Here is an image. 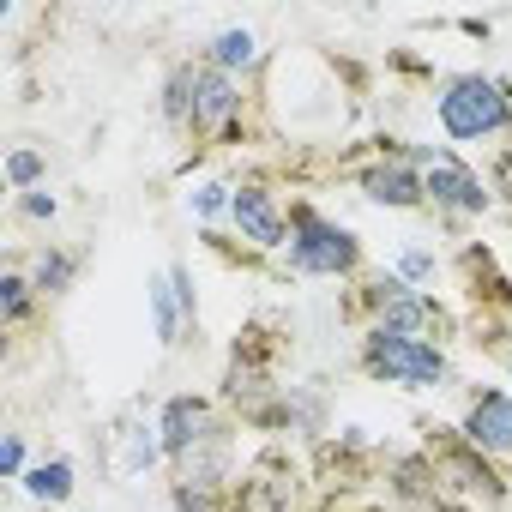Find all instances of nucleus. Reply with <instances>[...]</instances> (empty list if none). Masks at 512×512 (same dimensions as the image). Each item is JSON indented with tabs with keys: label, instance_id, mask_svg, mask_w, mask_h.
<instances>
[{
	"label": "nucleus",
	"instance_id": "11",
	"mask_svg": "<svg viewBox=\"0 0 512 512\" xmlns=\"http://www.w3.org/2000/svg\"><path fill=\"white\" fill-rule=\"evenodd\" d=\"M380 290H386V308H380V326L386 332H410L416 338V326L434 320V302L428 296H410L404 284H380Z\"/></svg>",
	"mask_w": 512,
	"mask_h": 512
},
{
	"label": "nucleus",
	"instance_id": "20",
	"mask_svg": "<svg viewBox=\"0 0 512 512\" xmlns=\"http://www.w3.org/2000/svg\"><path fill=\"white\" fill-rule=\"evenodd\" d=\"M25 217H37V223L55 217V199H49V193H25Z\"/></svg>",
	"mask_w": 512,
	"mask_h": 512
},
{
	"label": "nucleus",
	"instance_id": "6",
	"mask_svg": "<svg viewBox=\"0 0 512 512\" xmlns=\"http://www.w3.org/2000/svg\"><path fill=\"white\" fill-rule=\"evenodd\" d=\"M464 440L476 452H512V398L506 392H482L464 416Z\"/></svg>",
	"mask_w": 512,
	"mask_h": 512
},
{
	"label": "nucleus",
	"instance_id": "9",
	"mask_svg": "<svg viewBox=\"0 0 512 512\" xmlns=\"http://www.w3.org/2000/svg\"><path fill=\"white\" fill-rule=\"evenodd\" d=\"M199 428H205V404L199 398H169V410H163V452L187 458L193 440H199Z\"/></svg>",
	"mask_w": 512,
	"mask_h": 512
},
{
	"label": "nucleus",
	"instance_id": "2",
	"mask_svg": "<svg viewBox=\"0 0 512 512\" xmlns=\"http://www.w3.org/2000/svg\"><path fill=\"white\" fill-rule=\"evenodd\" d=\"M506 121H512L506 91H500L494 79H482V73L452 79V85L440 91V127H446L452 139H488V133H500Z\"/></svg>",
	"mask_w": 512,
	"mask_h": 512
},
{
	"label": "nucleus",
	"instance_id": "21",
	"mask_svg": "<svg viewBox=\"0 0 512 512\" xmlns=\"http://www.w3.org/2000/svg\"><path fill=\"white\" fill-rule=\"evenodd\" d=\"M175 512H211V500L193 494V488H181V494H175Z\"/></svg>",
	"mask_w": 512,
	"mask_h": 512
},
{
	"label": "nucleus",
	"instance_id": "19",
	"mask_svg": "<svg viewBox=\"0 0 512 512\" xmlns=\"http://www.w3.org/2000/svg\"><path fill=\"white\" fill-rule=\"evenodd\" d=\"M223 193H229V187H217V181H211V187H199V199H193V211H199V217H211V211H223Z\"/></svg>",
	"mask_w": 512,
	"mask_h": 512
},
{
	"label": "nucleus",
	"instance_id": "5",
	"mask_svg": "<svg viewBox=\"0 0 512 512\" xmlns=\"http://www.w3.org/2000/svg\"><path fill=\"white\" fill-rule=\"evenodd\" d=\"M151 320H157V338L163 344H181L187 326H193V290H187V272L169 266L151 278Z\"/></svg>",
	"mask_w": 512,
	"mask_h": 512
},
{
	"label": "nucleus",
	"instance_id": "15",
	"mask_svg": "<svg viewBox=\"0 0 512 512\" xmlns=\"http://www.w3.org/2000/svg\"><path fill=\"white\" fill-rule=\"evenodd\" d=\"M37 175H43V157H37V151H13V157H7V181H13V187H31Z\"/></svg>",
	"mask_w": 512,
	"mask_h": 512
},
{
	"label": "nucleus",
	"instance_id": "17",
	"mask_svg": "<svg viewBox=\"0 0 512 512\" xmlns=\"http://www.w3.org/2000/svg\"><path fill=\"white\" fill-rule=\"evenodd\" d=\"M398 272H404V278H428V272H434V253H422V247H410V253H404V260H398Z\"/></svg>",
	"mask_w": 512,
	"mask_h": 512
},
{
	"label": "nucleus",
	"instance_id": "12",
	"mask_svg": "<svg viewBox=\"0 0 512 512\" xmlns=\"http://www.w3.org/2000/svg\"><path fill=\"white\" fill-rule=\"evenodd\" d=\"M25 494H31V500H67V494H73V464H67V458L37 464V470L25 476Z\"/></svg>",
	"mask_w": 512,
	"mask_h": 512
},
{
	"label": "nucleus",
	"instance_id": "3",
	"mask_svg": "<svg viewBox=\"0 0 512 512\" xmlns=\"http://www.w3.org/2000/svg\"><path fill=\"white\" fill-rule=\"evenodd\" d=\"M356 235L350 229H338V223H326L320 211H296V223H290V266L296 272H308V278H338V272H350L356 266Z\"/></svg>",
	"mask_w": 512,
	"mask_h": 512
},
{
	"label": "nucleus",
	"instance_id": "18",
	"mask_svg": "<svg viewBox=\"0 0 512 512\" xmlns=\"http://www.w3.org/2000/svg\"><path fill=\"white\" fill-rule=\"evenodd\" d=\"M0 470H7V476H25V440H19V434H7V452H0Z\"/></svg>",
	"mask_w": 512,
	"mask_h": 512
},
{
	"label": "nucleus",
	"instance_id": "8",
	"mask_svg": "<svg viewBox=\"0 0 512 512\" xmlns=\"http://www.w3.org/2000/svg\"><path fill=\"white\" fill-rule=\"evenodd\" d=\"M422 187H428L440 205H452V211H482V205H488L482 181H476V175H464V169H458V163H446V157L422 175Z\"/></svg>",
	"mask_w": 512,
	"mask_h": 512
},
{
	"label": "nucleus",
	"instance_id": "10",
	"mask_svg": "<svg viewBox=\"0 0 512 512\" xmlns=\"http://www.w3.org/2000/svg\"><path fill=\"white\" fill-rule=\"evenodd\" d=\"M362 187H368V199H374V205H422V193H428L404 163H392V169H368V175H362Z\"/></svg>",
	"mask_w": 512,
	"mask_h": 512
},
{
	"label": "nucleus",
	"instance_id": "7",
	"mask_svg": "<svg viewBox=\"0 0 512 512\" xmlns=\"http://www.w3.org/2000/svg\"><path fill=\"white\" fill-rule=\"evenodd\" d=\"M229 211H235V223H241V235H247V241H260V247H284L290 223L278 217L272 193H260V187H241V193L229 199Z\"/></svg>",
	"mask_w": 512,
	"mask_h": 512
},
{
	"label": "nucleus",
	"instance_id": "13",
	"mask_svg": "<svg viewBox=\"0 0 512 512\" xmlns=\"http://www.w3.org/2000/svg\"><path fill=\"white\" fill-rule=\"evenodd\" d=\"M253 61H260V43H253V31H223V37L211 43V67H217V73L253 67Z\"/></svg>",
	"mask_w": 512,
	"mask_h": 512
},
{
	"label": "nucleus",
	"instance_id": "14",
	"mask_svg": "<svg viewBox=\"0 0 512 512\" xmlns=\"http://www.w3.org/2000/svg\"><path fill=\"white\" fill-rule=\"evenodd\" d=\"M67 284H73V260H61V253H49V260L37 266V290H49V296H55V290H67Z\"/></svg>",
	"mask_w": 512,
	"mask_h": 512
},
{
	"label": "nucleus",
	"instance_id": "4",
	"mask_svg": "<svg viewBox=\"0 0 512 512\" xmlns=\"http://www.w3.org/2000/svg\"><path fill=\"white\" fill-rule=\"evenodd\" d=\"M163 115L169 121H193V127H217L235 115V85L217 67H181L163 91Z\"/></svg>",
	"mask_w": 512,
	"mask_h": 512
},
{
	"label": "nucleus",
	"instance_id": "1",
	"mask_svg": "<svg viewBox=\"0 0 512 512\" xmlns=\"http://www.w3.org/2000/svg\"><path fill=\"white\" fill-rule=\"evenodd\" d=\"M362 362H368V374H380V380H392V386H416V392H428V386H440V380H446V356H440L428 338L386 332V326H374V332H368Z\"/></svg>",
	"mask_w": 512,
	"mask_h": 512
},
{
	"label": "nucleus",
	"instance_id": "16",
	"mask_svg": "<svg viewBox=\"0 0 512 512\" xmlns=\"http://www.w3.org/2000/svg\"><path fill=\"white\" fill-rule=\"evenodd\" d=\"M0 302H7V320H25V308H31V284H25V278H7V284H0Z\"/></svg>",
	"mask_w": 512,
	"mask_h": 512
}]
</instances>
